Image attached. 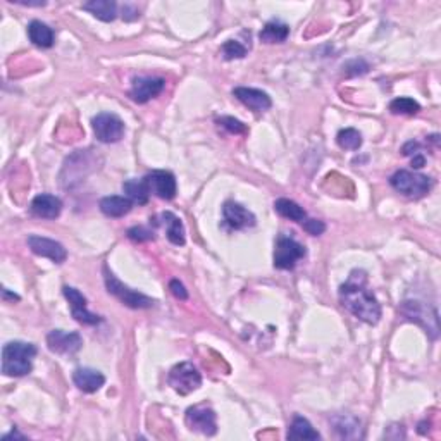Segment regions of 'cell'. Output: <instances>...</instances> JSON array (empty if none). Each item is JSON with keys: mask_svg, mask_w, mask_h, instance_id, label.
Listing matches in <instances>:
<instances>
[{"mask_svg": "<svg viewBox=\"0 0 441 441\" xmlns=\"http://www.w3.org/2000/svg\"><path fill=\"white\" fill-rule=\"evenodd\" d=\"M340 302L362 323L370 326L379 323L381 305L366 285V274L362 271H354L347 283L341 285Z\"/></svg>", "mask_w": 441, "mask_h": 441, "instance_id": "6da1fadb", "label": "cell"}, {"mask_svg": "<svg viewBox=\"0 0 441 441\" xmlns=\"http://www.w3.org/2000/svg\"><path fill=\"white\" fill-rule=\"evenodd\" d=\"M37 347L26 341H9L2 348V372L3 376L21 377L33 369V357Z\"/></svg>", "mask_w": 441, "mask_h": 441, "instance_id": "7a4b0ae2", "label": "cell"}, {"mask_svg": "<svg viewBox=\"0 0 441 441\" xmlns=\"http://www.w3.org/2000/svg\"><path fill=\"white\" fill-rule=\"evenodd\" d=\"M104 280L109 294L114 295L123 305L132 307V309H150V307H154L155 302L150 296L132 290V288H128L126 285H123L121 281L114 276V273L109 271L107 266H104Z\"/></svg>", "mask_w": 441, "mask_h": 441, "instance_id": "3957f363", "label": "cell"}, {"mask_svg": "<svg viewBox=\"0 0 441 441\" xmlns=\"http://www.w3.org/2000/svg\"><path fill=\"white\" fill-rule=\"evenodd\" d=\"M390 183L398 193L408 197V199H421L433 188L431 178L424 174H417V172L405 171V169L395 172L391 176Z\"/></svg>", "mask_w": 441, "mask_h": 441, "instance_id": "277c9868", "label": "cell"}, {"mask_svg": "<svg viewBox=\"0 0 441 441\" xmlns=\"http://www.w3.org/2000/svg\"><path fill=\"white\" fill-rule=\"evenodd\" d=\"M168 383L179 395H190L202 386V376L195 366L190 362H181L169 370Z\"/></svg>", "mask_w": 441, "mask_h": 441, "instance_id": "5b68a950", "label": "cell"}, {"mask_svg": "<svg viewBox=\"0 0 441 441\" xmlns=\"http://www.w3.org/2000/svg\"><path fill=\"white\" fill-rule=\"evenodd\" d=\"M93 133L98 142L102 143H116L125 136V123L119 116L112 112H100L93 118Z\"/></svg>", "mask_w": 441, "mask_h": 441, "instance_id": "8992f818", "label": "cell"}, {"mask_svg": "<svg viewBox=\"0 0 441 441\" xmlns=\"http://www.w3.org/2000/svg\"><path fill=\"white\" fill-rule=\"evenodd\" d=\"M307 255V250L303 249L302 243H298L294 238L281 236L274 249V267L276 269L290 271L294 269L300 259Z\"/></svg>", "mask_w": 441, "mask_h": 441, "instance_id": "52a82bcc", "label": "cell"}, {"mask_svg": "<svg viewBox=\"0 0 441 441\" xmlns=\"http://www.w3.org/2000/svg\"><path fill=\"white\" fill-rule=\"evenodd\" d=\"M186 426L192 431L202 433L206 436H214L217 433V422H216V412L207 405H195L186 411L185 415Z\"/></svg>", "mask_w": 441, "mask_h": 441, "instance_id": "ba28073f", "label": "cell"}, {"mask_svg": "<svg viewBox=\"0 0 441 441\" xmlns=\"http://www.w3.org/2000/svg\"><path fill=\"white\" fill-rule=\"evenodd\" d=\"M28 246H30L33 253H37V255L40 257H47V259H51L52 262L55 264H62L68 259V250H66L59 242L45 238V236H28Z\"/></svg>", "mask_w": 441, "mask_h": 441, "instance_id": "9c48e42d", "label": "cell"}, {"mask_svg": "<svg viewBox=\"0 0 441 441\" xmlns=\"http://www.w3.org/2000/svg\"><path fill=\"white\" fill-rule=\"evenodd\" d=\"M48 350L59 355H74L83 347V340L78 333H68L62 330H54L47 334Z\"/></svg>", "mask_w": 441, "mask_h": 441, "instance_id": "30bf717a", "label": "cell"}, {"mask_svg": "<svg viewBox=\"0 0 441 441\" xmlns=\"http://www.w3.org/2000/svg\"><path fill=\"white\" fill-rule=\"evenodd\" d=\"M165 87V81L162 78L140 76L133 80L132 90H129V98L136 104H147L150 98L157 97Z\"/></svg>", "mask_w": 441, "mask_h": 441, "instance_id": "8fae6325", "label": "cell"}, {"mask_svg": "<svg viewBox=\"0 0 441 441\" xmlns=\"http://www.w3.org/2000/svg\"><path fill=\"white\" fill-rule=\"evenodd\" d=\"M62 294H64L66 300L69 302V307H71V314L78 323L87 324V326H93V324L100 323L102 317L97 316V314L90 312V310L87 309V298H84V295L80 294L76 288L64 287L62 288Z\"/></svg>", "mask_w": 441, "mask_h": 441, "instance_id": "7c38bea8", "label": "cell"}, {"mask_svg": "<svg viewBox=\"0 0 441 441\" xmlns=\"http://www.w3.org/2000/svg\"><path fill=\"white\" fill-rule=\"evenodd\" d=\"M147 181L150 193L157 195L162 200H171L176 197V178L169 171H152L143 178Z\"/></svg>", "mask_w": 441, "mask_h": 441, "instance_id": "4fadbf2b", "label": "cell"}, {"mask_svg": "<svg viewBox=\"0 0 441 441\" xmlns=\"http://www.w3.org/2000/svg\"><path fill=\"white\" fill-rule=\"evenodd\" d=\"M233 95L242 102L243 105H246L249 109L255 112H264L269 111L273 102L271 97L262 90H257V88H249V87H238L233 90Z\"/></svg>", "mask_w": 441, "mask_h": 441, "instance_id": "5bb4252c", "label": "cell"}, {"mask_svg": "<svg viewBox=\"0 0 441 441\" xmlns=\"http://www.w3.org/2000/svg\"><path fill=\"white\" fill-rule=\"evenodd\" d=\"M222 216H224L226 224L233 229H246L255 226V216L242 204L226 202L222 207Z\"/></svg>", "mask_w": 441, "mask_h": 441, "instance_id": "9a60e30c", "label": "cell"}, {"mask_svg": "<svg viewBox=\"0 0 441 441\" xmlns=\"http://www.w3.org/2000/svg\"><path fill=\"white\" fill-rule=\"evenodd\" d=\"M30 210L33 216L42 217V219H55L62 213V202L59 197L51 195V193H42L37 195L31 202Z\"/></svg>", "mask_w": 441, "mask_h": 441, "instance_id": "2e32d148", "label": "cell"}, {"mask_svg": "<svg viewBox=\"0 0 441 441\" xmlns=\"http://www.w3.org/2000/svg\"><path fill=\"white\" fill-rule=\"evenodd\" d=\"M73 381L83 393H95L105 384L104 374L90 368H80L74 370Z\"/></svg>", "mask_w": 441, "mask_h": 441, "instance_id": "e0dca14e", "label": "cell"}, {"mask_svg": "<svg viewBox=\"0 0 441 441\" xmlns=\"http://www.w3.org/2000/svg\"><path fill=\"white\" fill-rule=\"evenodd\" d=\"M331 424L341 440H359L364 436L361 421L354 415H336V417L331 419Z\"/></svg>", "mask_w": 441, "mask_h": 441, "instance_id": "ac0fdd59", "label": "cell"}, {"mask_svg": "<svg viewBox=\"0 0 441 441\" xmlns=\"http://www.w3.org/2000/svg\"><path fill=\"white\" fill-rule=\"evenodd\" d=\"M98 206H100L102 214L107 217H123L133 209V202L128 199V197H118V195L104 197Z\"/></svg>", "mask_w": 441, "mask_h": 441, "instance_id": "d6986e66", "label": "cell"}, {"mask_svg": "<svg viewBox=\"0 0 441 441\" xmlns=\"http://www.w3.org/2000/svg\"><path fill=\"white\" fill-rule=\"evenodd\" d=\"M28 37L31 44L40 48H51L54 45V31L42 21H31L28 24Z\"/></svg>", "mask_w": 441, "mask_h": 441, "instance_id": "ffe728a7", "label": "cell"}, {"mask_svg": "<svg viewBox=\"0 0 441 441\" xmlns=\"http://www.w3.org/2000/svg\"><path fill=\"white\" fill-rule=\"evenodd\" d=\"M83 9L104 23H112L118 17V3L112 0H91L83 3Z\"/></svg>", "mask_w": 441, "mask_h": 441, "instance_id": "44dd1931", "label": "cell"}, {"mask_svg": "<svg viewBox=\"0 0 441 441\" xmlns=\"http://www.w3.org/2000/svg\"><path fill=\"white\" fill-rule=\"evenodd\" d=\"M162 222L165 226V233H168V240L176 246L185 245L186 236H185V226H183L181 219L178 216H174L172 213H164L162 214Z\"/></svg>", "mask_w": 441, "mask_h": 441, "instance_id": "7402d4cb", "label": "cell"}, {"mask_svg": "<svg viewBox=\"0 0 441 441\" xmlns=\"http://www.w3.org/2000/svg\"><path fill=\"white\" fill-rule=\"evenodd\" d=\"M288 35H290L288 24L281 23V21H269L259 33V38L264 44H283Z\"/></svg>", "mask_w": 441, "mask_h": 441, "instance_id": "603a6c76", "label": "cell"}, {"mask_svg": "<svg viewBox=\"0 0 441 441\" xmlns=\"http://www.w3.org/2000/svg\"><path fill=\"white\" fill-rule=\"evenodd\" d=\"M126 197L132 200L133 204H138V206H145L148 202V197H150V190L145 179H128V181L123 185Z\"/></svg>", "mask_w": 441, "mask_h": 441, "instance_id": "cb8c5ba5", "label": "cell"}, {"mask_svg": "<svg viewBox=\"0 0 441 441\" xmlns=\"http://www.w3.org/2000/svg\"><path fill=\"white\" fill-rule=\"evenodd\" d=\"M321 435L312 428L309 421L302 415H295L288 431V440H319Z\"/></svg>", "mask_w": 441, "mask_h": 441, "instance_id": "d4e9b609", "label": "cell"}, {"mask_svg": "<svg viewBox=\"0 0 441 441\" xmlns=\"http://www.w3.org/2000/svg\"><path fill=\"white\" fill-rule=\"evenodd\" d=\"M274 209L280 216L287 217V219L295 221V222H303L307 219V213L303 207H300L298 204L294 202L290 199H278L274 202Z\"/></svg>", "mask_w": 441, "mask_h": 441, "instance_id": "484cf974", "label": "cell"}, {"mask_svg": "<svg viewBox=\"0 0 441 441\" xmlns=\"http://www.w3.org/2000/svg\"><path fill=\"white\" fill-rule=\"evenodd\" d=\"M336 142L343 150H359L362 145V135L354 128L341 129L336 136Z\"/></svg>", "mask_w": 441, "mask_h": 441, "instance_id": "4316f807", "label": "cell"}, {"mask_svg": "<svg viewBox=\"0 0 441 441\" xmlns=\"http://www.w3.org/2000/svg\"><path fill=\"white\" fill-rule=\"evenodd\" d=\"M390 111L393 112V114L412 116V114H417V112L421 111V105H419L417 102L411 97H398L390 104Z\"/></svg>", "mask_w": 441, "mask_h": 441, "instance_id": "83f0119b", "label": "cell"}, {"mask_svg": "<svg viewBox=\"0 0 441 441\" xmlns=\"http://www.w3.org/2000/svg\"><path fill=\"white\" fill-rule=\"evenodd\" d=\"M222 55H224V59H228V61H233V59H243L246 55V48L243 47L240 42L228 40L222 45Z\"/></svg>", "mask_w": 441, "mask_h": 441, "instance_id": "f1b7e54d", "label": "cell"}, {"mask_svg": "<svg viewBox=\"0 0 441 441\" xmlns=\"http://www.w3.org/2000/svg\"><path fill=\"white\" fill-rule=\"evenodd\" d=\"M128 238L138 243L150 242V240H154V233L145 228V226H135V228L128 229Z\"/></svg>", "mask_w": 441, "mask_h": 441, "instance_id": "f546056e", "label": "cell"}, {"mask_svg": "<svg viewBox=\"0 0 441 441\" xmlns=\"http://www.w3.org/2000/svg\"><path fill=\"white\" fill-rule=\"evenodd\" d=\"M217 123H219L221 128H224L226 132H229V133H235V135H240V133H246V126L235 118H221V119H217Z\"/></svg>", "mask_w": 441, "mask_h": 441, "instance_id": "4dcf8cb0", "label": "cell"}, {"mask_svg": "<svg viewBox=\"0 0 441 441\" xmlns=\"http://www.w3.org/2000/svg\"><path fill=\"white\" fill-rule=\"evenodd\" d=\"M302 226L303 229L312 236H319L326 231V224H324L323 221H317V219H305L302 222Z\"/></svg>", "mask_w": 441, "mask_h": 441, "instance_id": "1f68e13d", "label": "cell"}, {"mask_svg": "<svg viewBox=\"0 0 441 441\" xmlns=\"http://www.w3.org/2000/svg\"><path fill=\"white\" fill-rule=\"evenodd\" d=\"M169 288H171L172 295H174L176 298H179V300H186V298H188V291L185 290V287H183V283H179L178 280H172L171 283H169Z\"/></svg>", "mask_w": 441, "mask_h": 441, "instance_id": "d6a6232c", "label": "cell"}, {"mask_svg": "<svg viewBox=\"0 0 441 441\" xmlns=\"http://www.w3.org/2000/svg\"><path fill=\"white\" fill-rule=\"evenodd\" d=\"M424 164H426V159L422 157V155L415 154V157L412 159V165H414L415 169H421V168H424Z\"/></svg>", "mask_w": 441, "mask_h": 441, "instance_id": "836d02e7", "label": "cell"}, {"mask_svg": "<svg viewBox=\"0 0 441 441\" xmlns=\"http://www.w3.org/2000/svg\"><path fill=\"white\" fill-rule=\"evenodd\" d=\"M2 295H3V298L19 300V295H16V294H9V290H7V288H3V290H2Z\"/></svg>", "mask_w": 441, "mask_h": 441, "instance_id": "e575fe53", "label": "cell"}, {"mask_svg": "<svg viewBox=\"0 0 441 441\" xmlns=\"http://www.w3.org/2000/svg\"><path fill=\"white\" fill-rule=\"evenodd\" d=\"M9 438H19V440H24V436H23V435H19V433H17L16 429H14L12 433H9V435L3 436V440H9Z\"/></svg>", "mask_w": 441, "mask_h": 441, "instance_id": "d590c367", "label": "cell"}]
</instances>
